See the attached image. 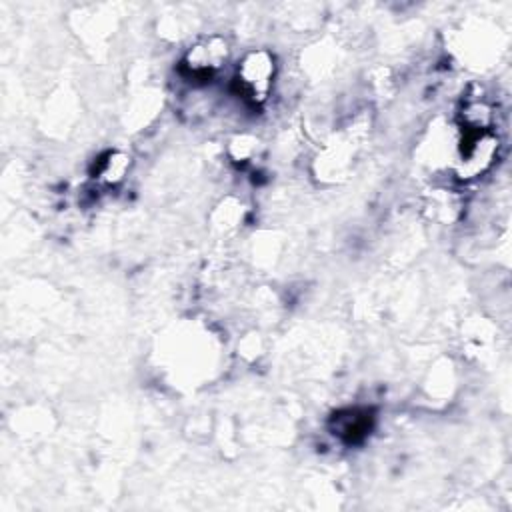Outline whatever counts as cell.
Instances as JSON below:
<instances>
[{
    "instance_id": "cell-1",
    "label": "cell",
    "mask_w": 512,
    "mask_h": 512,
    "mask_svg": "<svg viewBox=\"0 0 512 512\" xmlns=\"http://www.w3.org/2000/svg\"><path fill=\"white\" fill-rule=\"evenodd\" d=\"M274 58L266 50H254L246 54L236 72V92L252 106L266 102L274 82Z\"/></svg>"
},
{
    "instance_id": "cell-4",
    "label": "cell",
    "mask_w": 512,
    "mask_h": 512,
    "mask_svg": "<svg viewBox=\"0 0 512 512\" xmlns=\"http://www.w3.org/2000/svg\"><path fill=\"white\" fill-rule=\"evenodd\" d=\"M372 428V414L368 410L360 408H348L332 418V432L346 440V442H358L362 440Z\"/></svg>"
},
{
    "instance_id": "cell-5",
    "label": "cell",
    "mask_w": 512,
    "mask_h": 512,
    "mask_svg": "<svg viewBox=\"0 0 512 512\" xmlns=\"http://www.w3.org/2000/svg\"><path fill=\"white\" fill-rule=\"evenodd\" d=\"M130 158L122 152H110L106 154V158L98 164V178L106 184H116L124 178L126 170H128Z\"/></svg>"
},
{
    "instance_id": "cell-2",
    "label": "cell",
    "mask_w": 512,
    "mask_h": 512,
    "mask_svg": "<svg viewBox=\"0 0 512 512\" xmlns=\"http://www.w3.org/2000/svg\"><path fill=\"white\" fill-rule=\"evenodd\" d=\"M498 140L488 130L466 132V140L460 144V154L456 162V174L462 180L480 176L494 160Z\"/></svg>"
},
{
    "instance_id": "cell-3",
    "label": "cell",
    "mask_w": 512,
    "mask_h": 512,
    "mask_svg": "<svg viewBox=\"0 0 512 512\" xmlns=\"http://www.w3.org/2000/svg\"><path fill=\"white\" fill-rule=\"evenodd\" d=\"M226 44L220 38H208L192 46L184 58V68L190 78L208 80L226 60Z\"/></svg>"
}]
</instances>
